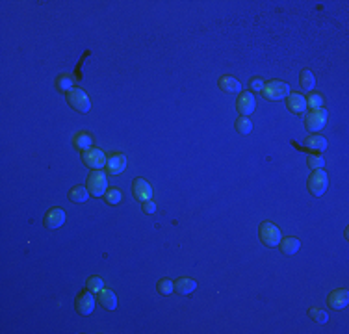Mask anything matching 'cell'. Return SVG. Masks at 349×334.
Masks as SVG:
<instances>
[{
	"mask_svg": "<svg viewBox=\"0 0 349 334\" xmlns=\"http://www.w3.org/2000/svg\"><path fill=\"white\" fill-rule=\"evenodd\" d=\"M67 102L80 114H87L91 110V100L87 97V93L84 89H78V87H72L67 91Z\"/></svg>",
	"mask_w": 349,
	"mask_h": 334,
	"instance_id": "obj_1",
	"label": "cell"
},
{
	"mask_svg": "<svg viewBox=\"0 0 349 334\" xmlns=\"http://www.w3.org/2000/svg\"><path fill=\"white\" fill-rule=\"evenodd\" d=\"M87 190L93 197H102L106 195L108 190V178L100 169H93V173L87 178Z\"/></svg>",
	"mask_w": 349,
	"mask_h": 334,
	"instance_id": "obj_2",
	"label": "cell"
},
{
	"mask_svg": "<svg viewBox=\"0 0 349 334\" xmlns=\"http://www.w3.org/2000/svg\"><path fill=\"white\" fill-rule=\"evenodd\" d=\"M329 188V177L323 169H316L312 173V177L308 178V192L312 193L314 197H321L327 192Z\"/></svg>",
	"mask_w": 349,
	"mask_h": 334,
	"instance_id": "obj_3",
	"label": "cell"
},
{
	"mask_svg": "<svg viewBox=\"0 0 349 334\" xmlns=\"http://www.w3.org/2000/svg\"><path fill=\"white\" fill-rule=\"evenodd\" d=\"M262 95L268 100H280V99H286V97L290 95V87H288L286 82L273 80V82H270V84L264 85Z\"/></svg>",
	"mask_w": 349,
	"mask_h": 334,
	"instance_id": "obj_4",
	"label": "cell"
},
{
	"mask_svg": "<svg viewBox=\"0 0 349 334\" xmlns=\"http://www.w3.org/2000/svg\"><path fill=\"white\" fill-rule=\"evenodd\" d=\"M260 240H262L268 247H279L282 236H280L279 227H275L270 221H264L262 225H260Z\"/></svg>",
	"mask_w": 349,
	"mask_h": 334,
	"instance_id": "obj_5",
	"label": "cell"
},
{
	"mask_svg": "<svg viewBox=\"0 0 349 334\" xmlns=\"http://www.w3.org/2000/svg\"><path fill=\"white\" fill-rule=\"evenodd\" d=\"M325 123H327V112L323 108L312 110L310 114L306 115V128L310 132H320L321 128L325 127Z\"/></svg>",
	"mask_w": 349,
	"mask_h": 334,
	"instance_id": "obj_6",
	"label": "cell"
},
{
	"mask_svg": "<svg viewBox=\"0 0 349 334\" xmlns=\"http://www.w3.org/2000/svg\"><path fill=\"white\" fill-rule=\"evenodd\" d=\"M82 160L86 162L87 167H93V169H100L104 167L108 162V158L104 156V152L100 149H89L82 152Z\"/></svg>",
	"mask_w": 349,
	"mask_h": 334,
	"instance_id": "obj_7",
	"label": "cell"
},
{
	"mask_svg": "<svg viewBox=\"0 0 349 334\" xmlns=\"http://www.w3.org/2000/svg\"><path fill=\"white\" fill-rule=\"evenodd\" d=\"M76 310H78L82 316H89V314L95 310V297H93V292H82L76 299Z\"/></svg>",
	"mask_w": 349,
	"mask_h": 334,
	"instance_id": "obj_8",
	"label": "cell"
},
{
	"mask_svg": "<svg viewBox=\"0 0 349 334\" xmlns=\"http://www.w3.org/2000/svg\"><path fill=\"white\" fill-rule=\"evenodd\" d=\"M65 223V212L62 208H52L49 213L45 215V227H49L50 230H56Z\"/></svg>",
	"mask_w": 349,
	"mask_h": 334,
	"instance_id": "obj_9",
	"label": "cell"
},
{
	"mask_svg": "<svg viewBox=\"0 0 349 334\" xmlns=\"http://www.w3.org/2000/svg\"><path fill=\"white\" fill-rule=\"evenodd\" d=\"M255 106H257V102H255V97H253V93H242L240 97H238V110H240V114L243 117H249L253 112H255Z\"/></svg>",
	"mask_w": 349,
	"mask_h": 334,
	"instance_id": "obj_10",
	"label": "cell"
},
{
	"mask_svg": "<svg viewBox=\"0 0 349 334\" xmlns=\"http://www.w3.org/2000/svg\"><path fill=\"white\" fill-rule=\"evenodd\" d=\"M134 197L138 200H141V202L150 200V197H152V188H150V184L145 178H138L134 182Z\"/></svg>",
	"mask_w": 349,
	"mask_h": 334,
	"instance_id": "obj_11",
	"label": "cell"
},
{
	"mask_svg": "<svg viewBox=\"0 0 349 334\" xmlns=\"http://www.w3.org/2000/svg\"><path fill=\"white\" fill-rule=\"evenodd\" d=\"M349 303V293L348 290H335L329 295V306L333 310H344Z\"/></svg>",
	"mask_w": 349,
	"mask_h": 334,
	"instance_id": "obj_12",
	"label": "cell"
},
{
	"mask_svg": "<svg viewBox=\"0 0 349 334\" xmlns=\"http://www.w3.org/2000/svg\"><path fill=\"white\" fill-rule=\"evenodd\" d=\"M127 167V158L123 154H112L106 162V169L110 175H121Z\"/></svg>",
	"mask_w": 349,
	"mask_h": 334,
	"instance_id": "obj_13",
	"label": "cell"
},
{
	"mask_svg": "<svg viewBox=\"0 0 349 334\" xmlns=\"http://www.w3.org/2000/svg\"><path fill=\"white\" fill-rule=\"evenodd\" d=\"M286 99H288V102H286L288 110L293 112V114H303L306 110V99L301 93H290Z\"/></svg>",
	"mask_w": 349,
	"mask_h": 334,
	"instance_id": "obj_14",
	"label": "cell"
},
{
	"mask_svg": "<svg viewBox=\"0 0 349 334\" xmlns=\"http://www.w3.org/2000/svg\"><path fill=\"white\" fill-rule=\"evenodd\" d=\"M197 290V282L193 280V278H178L177 282H175V292H178L180 295H190L192 292Z\"/></svg>",
	"mask_w": 349,
	"mask_h": 334,
	"instance_id": "obj_15",
	"label": "cell"
},
{
	"mask_svg": "<svg viewBox=\"0 0 349 334\" xmlns=\"http://www.w3.org/2000/svg\"><path fill=\"white\" fill-rule=\"evenodd\" d=\"M219 87L225 93H240L242 91V84H240V80H236L234 76H221Z\"/></svg>",
	"mask_w": 349,
	"mask_h": 334,
	"instance_id": "obj_16",
	"label": "cell"
},
{
	"mask_svg": "<svg viewBox=\"0 0 349 334\" xmlns=\"http://www.w3.org/2000/svg\"><path fill=\"white\" fill-rule=\"evenodd\" d=\"M99 301L100 305L104 306V308H108V310H115L117 308V297H115V293L112 292V290H102V292H99Z\"/></svg>",
	"mask_w": 349,
	"mask_h": 334,
	"instance_id": "obj_17",
	"label": "cell"
},
{
	"mask_svg": "<svg viewBox=\"0 0 349 334\" xmlns=\"http://www.w3.org/2000/svg\"><path fill=\"white\" fill-rule=\"evenodd\" d=\"M280 251L282 255H295L301 247V242L297 238H286V240H280Z\"/></svg>",
	"mask_w": 349,
	"mask_h": 334,
	"instance_id": "obj_18",
	"label": "cell"
},
{
	"mask_svg": "<svg viewBox=\"0 0 349 334\" xmlns=\"http://www.w3.org/2000/svg\"><path fill=\"white\" fill-rule=\"evenodd\" d=\"M305 145L308 147V149L320 152V150L327 149V139H325L323 135H308V137L305 139Z\"/></svg>",
	"mask_w": 349,
	"mask_h": 334,
	"instance_id": "obj_19",
	"label": "cell"
},
{
	"mask_svg": "<svg viewBox=\"0 0 349 334\" xmlns=\"http://www.w3.org/2000/svg\"><path fill=\"white\" fill-rule=\"evenodd\" d=\"M89 190H86L84 186H74L71 192H69V199L72 200V202H86L87 199H89Z\"/></svg>",
	"mask_w": 349,
	"mask_h": 334,
	"instance_id": "obj_20",
	"label": "cell"
},
{
	"mask_svg": "<svg viewBox=\"0 0 349 334\" xmlns=\"http://www.w3.org/2000/svg\"><path fill=\"white\" fill-rule=\"evenodd\" d=\"M72 141H74V147L80 149V150H89L91 149V145H93V139H91V135L89 134H76Z\"/></svg>",
	"mask_w": 349,
	"mask_h": 334,
	"instance_id": "obj_21",
	"label": "cell"
},
{
	"mask_svg": "<svg viewBox=\"0 0 349 334\" xmlns=\"http://www.w3.org/2000/svg\"><path fill=\"white\" fill-rule=\"evenodd\" d=\"M301 85H303V89H306V91H312L314 85H316V78H314V74L308 69H305V71L301 72Z\"/></svg>",
	"mask_w": 349,
	"mask_h": 334,
	"instance_id": "obj_22",
	"label": "cell"
},
{
	"mask_svg": "<svg viewBox=\"0 0 349 334\" xmlns=\"http://www.w3.org/2000/svg\"><path fill=\"white\" fill-rule=\"evenodd\" d=\"M236 128H238V132L240 134H251V130H253V123L249 121V117H240L238 121H236Z\"/></svg>",
	"mask_w": 349,
	"mask_h": 334,
	"instance_id": "obj_23",
	"label": "cell"
},
{
	"mask_svg": "<svg viewBox=\"0 0 349 334\" xmlns=\"http://www.w3.org/2000/svg\"><path fill=\"white\" fill-rule=\"evenodd\" d=\"M87 290H89V292H95V293L102 292V290H104V280H102L100 277L87 278Z\"/></svg>",
	"mask_w": 349,
	"mask_h": 334,
	"instance_id": "obj_24",
	"label": "cell"
},
{
	"mask_svg": "<svg viewBox=\"0 0 349 334\" xmlns=\"http://www.w3.org/2000/svg\"><path fill=\"white\" fill-rule=\"evenodd\" d=\"M173 290H175V282H171L169 278H164V280L158 282V292L162 295H171Z\"/></svg>",
	"mask_w": 349,
	"mask_h": 334,
	"instance_id": "obj_25",
	"label": "cell"
},
{
	"mask_svg": "<svg viewBox=\"0 0 349 334\" xmlns=\"http://www.w3.org/2000/svg\"><path fill=\"white\" fill-rule=\"evenodd\" d=\"M121 199H123L121 190L114 188V190L106 192V202H108V204H119V202H121Z\"/></svg>",
	"mask_w": 349,
	"mask_h": 334,
	"instance_id": "obj_26",
	"label": "cell"
},
{
	"mask_svg": "<svg viewBox=\"0 0 349 334\" xmlns=\"http://www.w3.org/2000/svg\"><path fill=\"white\" fill-rule=\"evenodd\" d=\"M308 314L314 318V321H318V323H321V325L329 321V314L325 312V310H320V308H310Z\"/></svg>",
	"mask_w": 349,
	"mask_h": 334,
	"instance_id": "obj_27",
	"label": "cell"
},
{
	"mask_svg": "<svg viewBox=\"0 0 349 334\" xmlns=\"http://www.w3.org/2000/svg\"><path fill=\"white\" fill-rule=\"evenodd\" d=\"M306 108H312V110H318V108H323V99L320 95H310L306 99Z\"/></svg>",
	"mask_w": 349,
	"mask_h": 334,
	"instance_id": "obj_28",
	"label": "cell"
},
{
	"mask_svg": "<svg viewBox=\"0 0 349 334\" xmlns=\"http://www.w3.org/2000/svg\"><path fill=\"white\" fill-rule=\"evenodd\" d=\"M308 167H312L314 171L316 169H321V167H325V160L321 156H316V154H312V156H308Z\"/></svg>",
	"mask_w": 349,
	"mask_h": 334,
	"instance_id": "obj_29",
	"label": "cell"
},
{
	"mask_svg": "<svg viewBox=\"0 0 349 334\" xmlns=\"http://www.w3.org/2000/svg\"><path fill=\"white\" fill-rule=\"evenodd\" d=\"M58 89H62V91L72 89V76H62L58 80Z\"/></svg>",
	"mask_w": 349,
	"mask_h": 334,
	"instance_id": "obj_30",
	"label": "cell"
},
{
	"mask_svg": "<svg viewBox=\"0 0 349 334\" xmlns=\"http://www.w3.org/2000/svg\"><path fill=\"white\" fill-rule=\"evenodd\" d=\"M143 212L154 213V212H156V204H154L152 200H145V202H143Z\"/></svg>",
	"mask_w": 349,
	"mask_h": 334,
	"instance_id": "obj_31",
	"label": "cell"
},
{
	"mask_svg": "<svg viewBox=\"0 0 349 334\" xmlns=\"http://www.w3.org/2000/svg\"><path fill=\"white\" fill-rule=\"evenodd\" d=\"M251 89H253V91H262L264 89V82L262 80H253V82H251Z\"/></svg>",
	"mask_w": 349,
	"mask_h": 334,
	"instance_id": "obj_32",
	"label": "cell"
}]
</instances>
